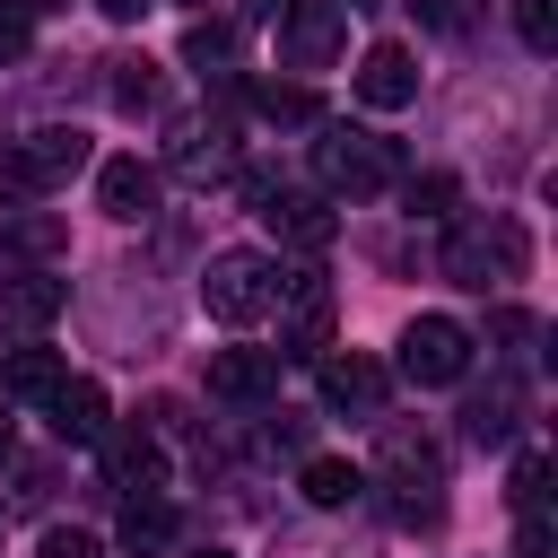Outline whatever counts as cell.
Segmentation results:
<instances>
[{
    "label": "cell",
    "mask_w": 558,
    "mask_h": 558,
    "mask_svg": "<svg viewBox=\"0 0 558 558\" xmlns=\"http://www.w3.org/2000/svg\"><path fill=\"white\" fill-rule=\"evenodd\" d=\"M523 262H532V235H523V218H506V209L462 218V227L445 235V279H462V288H506V279H523Z\"/></svg>",
    "instance_id": "6da1fadb"
},
{
    "label": "cell",
    "mask_w": 558,
    "mask_h": 558,
    "mask_svg": "<svg viewBox=\"0 0 558 558\" xmlns=\"http://www.w3.org/2000/svg\"><path fill=\"white\" fill-rule=\"evenodd\" d=\"M201 305H209V323H227V331H244V323L279 314V262H270V253H253V244L209 253V270H201Z\"/></svg>",
    "instance_id": "7a4b0ae2"
},
{
    "label": "cell",
    "mask_w": 558,
    "mask_h": 558,
    "mask_svg": "<svg viewBox=\"0 0 558 558\" xmlns=\"http://www.w3.org/2000/svg\"><path fill=\"white\" fill-rule=\"evenodd\" d=\"M314 174H323V192L375 201V192L401 174V157H392V140H375V131H323V140H314Z\"/></svg>",
    "instance_id": "3957f363"
},
{
    "label": "cell",
    "mask_w": 558,
    "mask_h": 558,
    "mask_svg": "<svg viewBox=\"0 0 558 558\" xmlns=\"http://www.w3.org/2000/svg\"><path fill=\"white\" fill-rule=\"evenodd\" d=\"M87 157H96V148H87V131L44 122V131H26V140L0 157V192H52V183H70Z\"/></svg>",
    "instance_id": "277c9868"
},
{
    "label": "cell",
    "mask_w": 558,
    "mask_h": 558,
    "mask_svg": "<svg viewBox=\"0 0 558 558\" xmlns=\"http://www.w3.org/2000/svg\"><path fill=\"white\" fill-rule=\"evenodd\" d=\"M279 314L288 323H279V349L270 357H323L331 349V314L340 305H331V279L323 270H279Z\"/></svg>",
    "instance_id": "5b68a950"
},
{
    "label": "cell",
    "mask_w": 558,
    "mask_h": 558,
    "mask_svg": "<svg viewBox=\"0 0 558 558\" xmlns=\"http://www.w3.org/2000/svg\"><path fill=\"white\" fill-rule=\"evenodd\" d=\"M410 384H462L471 375V331L453 323V314H418L410 331H401V357H392Z\"/></svg>",
    "instance_id": "8992f818"
},
{
    "label": "cell",
    "mask_w": 558,
    "mask_h": 558,
    "mask_svg": "<svg viewBox=\"0 0 558 558\" xmlns=\"http://www.w3.org/2000/svg\"><path fill=\"white\" fill-rule=\"evenodd\" d=\"M340 35H349V17H340L331 0H288V9H279V61H288V70H323V61L340 52Z\"/></svg>",
    "instance_id": "52a82bcc"
},
{
    "label": "cell",
    "mask_w": 558,
    "mask_h": 558,
    "mask_svg": "<svg viewBox=\"0 0 558 558\" xmlns=\"http://www.w3.org/2000/svg\"><path fill=\"white\" fill-rule=\"evenodd\" d=\"M357 105H375V113H401L410 96H418V61H410V44H366V61H357Z\"/></svg>",
    "instance_id": "ba28073f"
},
{
    "label": "cell",
    "mask_w": 558,
    "mask_h": 558,
    "mask_svg": "<svg viewBox=\"0 0 558 558\" xmlns=\"http://www.w3.org/2000/svg\"><path fill=\"white\" fill-rule=\"evenodd\" d=\"M201 384H209V401H270L279 392V357L270 349H209Z\"/></svg>",
    "instance_id": "9c48e42d"
},
{
    "label": "cell",
    "mask_w": 558,
    "mask_h": 558,
    "mask_svg": "<svg viewBox=\"0 0 558 558\" xmlns=\"http://www.w3.org/2000/svg\"><path fill=\"white\" fill-rule=\"evenodd\" d=\"M96 201H105V218H148L157 209V166L148 157H105L96 166Z\"/></svg>",
    "instance_id": "30bf717a"
},
{
    "label": "cell",
    "mask_w": 558,
    "mask_h": 558,
    "mask_svg": "<svg viewBox=\"0 0 558 558\" xmlns=\"http://www.w3.org/2000/svg\"><path fill=\"white\" fill-rule=\"evenodd\" d=\"M262 218H270L288 244H305V253H323V244L340 235V218H331V201H323V192H270V201H262Z\"/></svg>",
    "instance_id": "8fae6325"
},
{
    "label": "cell",
    "mask_w": 558,
    "mask_h": 558,
    "mask_svg": "<svg viewBox=\"0 0 558 558\" xmlns=\"http://www.w3.org/2000/svg\"><path fill=\"white\" fill-rule=\"evenodd\" d=\"M323 401H331V410L375 418V410H384V366H375V357H357V349H349V357H323Z\"/></svg>",
    "instance_id": "7c38bea8"
},
{
    "label": "cell",
    "mask_w": 558,
    "mask_h": 558,
    "mask_svg": "<svg viewBox=\"0 0 558 558\" xmlns=\"http://www.w3.org/2000/svg\"><path fill=\"white\" fill-rule=\"evenodd\" d=\"M52 436H61V445H105V392H96L87 375H61V392H52Z\"/></svg>",
    "instance_id": "4fadbf2b"
},
{
    "label": "cell",
    "mask_w": 558,
    "mask_h": 558,
    "mask_svg": "<svg viewBox=\"0 0 558 558\" xmlns=\"http://www.w3.org/2000/svg\"><path fill=\"white\" fill-rule=\"evenodd\" d=\"M61 305H70V288H61V279H44V270H26V279H0V323H17V331H44Z\"/></svg>",
    "instance_id": "5bb4252c"
},
{
    "label": "cell",
    "mask_w": 558,
    "mask_h": 558,
    "mask_svg": "<svg viewBox=\"0 0 558 558\" xmlns=\"http://www.w3.org/2000/svg\"><path fill=\"white\" fill-rule=\"evenodd\" d=\"M61 375H70V366H61L52 349H9V357H0V392H9V401H52Z\"/></svg>",
    "instance_id": "9a60e30c"
},
{
    "label": "cell",
    "mask_w": 558,
    "mask_h": 558,
    "mask_svg": "<svg viewBox=\"0 0 558 558\" xmlns=\"http://www.w3.org/2000/svg\"><path fill=\"white\" fill-rule=\"evenodd\" d=\"M384 471H401V480H445V445L427 436V427H384Z\"/></svg>",
    "instance_id": "2e32d148"
},
{
    "label": "cell",
    "mask_w": 558,
    "mask_h": 558,
    "mask_svg": "<svg viewBox=\"0 0 558 558\" xmlns=\"http://www.w3.org/2000/svg\"><path fill=\"white\" fill-rule=\"evenodd\" d=\"M296 488H305V506H323V514H331V506H349V497L366 488V471H357V462H340V453H305Z\"/></svg>",
    "instance_id": "e0dca14e"
},
{
    "label": "cell",
    "mask_w": 558,
    "mask_h": 558,
    "mask_svg": "<svg viewBox=\"0 0 558 558\" xmlns=\"http://www.w3.org/2000/svg\"><path fill=\"white\" fill-rule=\"evenodd\" d=\"M166 541H174V506H166V497H131V506H122V549H131V558H157Z\"/></svg>",
    "instance_id": "ac0fdd59"
},
{
    "label": "cell",
    "mask_w": 558,
    "mask_h": 558,
    "mask_svg": "<svg viewBox=\"0 0 558 558\" xmlns=\"http://www.w3.org/2000/svg\"><path fill=\"white\" fill-rule=\"evenodd\" d=\"M462 436H471V445H506V436H514V384H488V392L462 410Z\"/></svg>",
    "instance_id": "d6986e66"
},
{
    "label": "cell",
    "mask_w": 558,
    "mask_h": 558,
    "mask_svg": "<svg viewBox=\"0 0 558 558\" xmlns=\"http://www.w3.org/2000/svg\"><path fill=\"white\" fill-rule=\"evenodd\" d=\"M105 471H113V488L148 497V488H157V445H148V436H113V445H105Z\"/></svg>",
    "instance_id": "ffe728a7"
},
{
    "label": "cell",
    "mask_w": 558,
    "mask_h": 558,
    "mask_svg": "<svg viewBox=\"0 0 558 558\" xmlns=\"http://www.w3.org/2000/svg\"><path fill=\"white\" fill-rule=\"evenodd\" d=\"M253 105H262L270 122H314V113H323V105H314V87H296V78H262V87H253Z\"/></svg>",
    "instance_id": "44dd1931"
},
{
    "label": "cell",
    "mask_w": 558,
    "mask_h": 558,
    "mask_svg": "<svg viewBox=\"0 0 558 558\" xmlns=\"http://www.w3.org/2000/svg\"><path fill=\"white\" fill-rule=\"evenodd\" d=\"M9 244H17V253H44V262H52V253L70 244V227H61L52 209H17V218H9Z\"/></svg>",
    "instance_id": "7402d4cb"
},
{
    "label": "cell",
    "mask_w": 558,
    "mask_h": 558,
    "mask_svg": "<svg viewBox=\"0 0 558 558\" xmlns=\"http://www.w3.org/2000/svg\"><path fill=\"white\" fill-rule=\"evenodd\" d=\"M235 52H244V35H235L227 17H201V26L183 35V61H201V70H209V61H235Z\"/></svg>",
    "instance_id": "603a6c76"
},
{
    "label": "cell",
    "mask_w": 558,
    "mask_h": 558,
    "mask_svg": "<svg viewBox=\"0 0 558 558\" xmlns=\"http://www.w3.org/2000/svg\"><path fill=\"white\" fill-rule=\"evenodd\" d=\"M113 105L122 113H148L157 105V61H113Z\"/></svg>",
    "instance_id": "cb8c5ba5"
},
{
    "label": "cell",
    "mask_w": 558,
    "mask_h": 558,
    "mask_svg": "<svg viewBox=\"0 0 558 558\" xmlns=\"http://www.w3.org/2000/svg\"><path fill=\"white\" fill-rule=\"evenodd\" d=\"M514 35L532 52H558V0H514Z\"/></svg>",
    "instance_id": "d4e9b609"
},
{
    "label": "cell",
    "mask_w": 558,
    "mask_h": 558,
    "mask_svg": "<svg viewBox=\"0 0 558 558\" xmlns=\"http://www.w3.org/2000/svg\"><path fill=\"white\" fill-rule=\"evenodd\" d=\"M35 558H105V549H96V532H78V523H52V532L35 541Z\"/></svg>",
    "instance_id": "484cf974"
},
{
    "label": "cell",
    "mask_w": 558,
    "mask_h": 558,
    "mask_svg": "<svg viewBox=\"0 0 558 558\" xmlns=\"http://www.w3.org/2000/svg\"><path fill=\"white\" fill-rule=\"evenodd\" d=\"M453 201V174H410V218H445Z\"/></svg>",
    "instance_id": "4316f807"
},
{
    "label": "cell",
    "mask_w": 558,
    "mask_h": 558,
    "mask_svg": "<svg viewBox=\"0 0 558 558\" xmlns=\"http://www.w3.org/2000/svg\"><path fill=\"white\" fill-rule=\"evenodd\" d=\"M26 44H35V17H26L17 0H0V61H17Z\"/></svg>",
    "instance_id": "83f0119b"
},
{
    "label": "cell",
    "mask_w": 558,
    "mask_h": 558,
    "mask_svg": "<svg viewBox=\"0 0 558 558\" xmlns=\"http://www.w3.org/2000/svg\"><path fill=\"white\" fill-rule=\"evenodd\" d=\"M541 480H549V462L523 453V462H514V506H523V514H541Z\"/></svg>",
    "instance_id": "f1b7e54d"
},
{
    "label": "cell",
    "mask_w": 558,
    "mask_h": 558,
    "mask_svg": "<svg viewBox=\"0 0 558 558\" xmlns=\"http://www.w3.org/2000/svg\"><path fill=\"white\" fill-rule=\"evenodd\" d=\"M514 558H558V541H549V523H541V514H523V532H514Z\"/></svg>",
    "instance_id": "f546056e"
},
{
    "label": "cell",
    "mask_w": 558,
    "mask_h": 558,
    "mask_svg": "<svg viewBox=\"0 0 558 558\" xmlns=\"http://www.w3.org/2000/svg\"><path fill=\"white\" fill-rule=\"evenodd\" d=\"M410 9H418L427 26H453V9H445V0H410Z\"/></svg>",
    "instance_id": "4dcf8cb0"
},
{
    "label": "cell",
    "mask_w": 558,
    "mask_h": 558,
    "mask_svg": "<svg viewBox=\"0 0 558 558\" xmlns=\"http://www.w3.org/2000/svg\"><path fill=\"white\" fill-rule=\"evenodd\" d=\"M96 9H105V17H122V26H131V17H140V9H148V0H96Z\"/></svg>",
    "instance_id": "1f68e13d"
},
{
    "label": "cell",
    "mask_w": 558,
    "mask_h": 558,
    "mask_svg": "<svg viewBox=\"0 0 558 558\" xmlns=\"http://www.w3.org/2000/svg\"><path fill=\"white\" fill-rule=\"evenodd\" d=\"M183 558H235V549H218V541H209V549H183Z\"/></svg>",
    "instance_id": "d6a6232c"
},
{
    "label": "cell",
    "mask_w": 558,
    "mask_h": 558,
    "mask_svg": "<svg viewBox=\"0 0 558 558\" xmlns=\"http://www.w3.org/2000/svg\"><path fill=\"white\" fill-rule=\"evenodd\" d=\"M0 462H9V410H0Z\"/></svg>",
    "instance_id": "836d02e7"
},
{
    "label": "cell",
    "mask_w": 558,
    "mask_h": 558,
    "mask_svg": "<svg viewBox=\"0 0 558 558\" xmlns=\"http://www.w3.org/2000/svg\"><path fill=\"white\" fill-rule=\"evenodd\" d=\"M262 9H270V17H279V9H288V0H262Z\"/></svg>",
    "instance_id": "e575fe53"
},
{
    "label": "cell",
    "mask_w": 558,
    "mask_h": 558,
    "mask_svg": "<svg viewBox=\"0 0 558 558\" xmlns=\"http://www.w3.org/2000/svg\"><path fill=\"white\" fill-rule=\"evenodd\" d=\"M35 9H61V0H35Z\"/></svg>",
    "instance_id": "d590c367"
}]
</instances>
